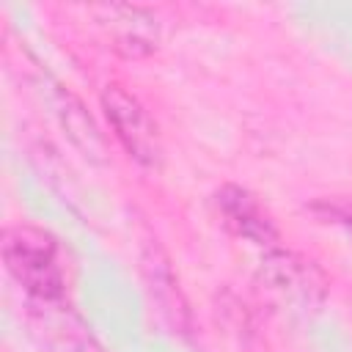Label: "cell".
<instances>
[{"instance_id": "1", "label": "cell", "mask_w": 352, "mask_h": 352, "mask_svg": "<svg viewBox=\"0 0 352 352\" xmlns=\"http://www.w3.org/2000/svg\"><path fill=\"white\" fill-rule=\"evenodd\" d=\"M3 261L11 278L30 294L33 302H60L66 292L58 261V242L36 226H11L3 231Z\"/></svg>"}, {"instance_id": "2", "label": "cell", "mask_w": 352, "mask_h": 352, "mask_svg": "<svg viewBox=\"0 0 352 352\" xmlns=\"http://www.w3.org/2000/svg\"><path fill=\"white\" fill-rule=\"evenodd\" d=\"M102 110L116 138L126 148V154L143 165H154L160 160V138L151 116L124 85L110 82L102 91Z\"/></svg>"}, {"instance_id": "3", "label": "cell", "mask_w": 352, "mask_h": 352, "mask_svg": "<svg viewBox=\"0 0 352 352\" xmlns=\"http://www.w3.org/2000/svg\"><path fill=\"white\" fill-rule=\"evenodd\" d=\"M258 278L278 294L297 300L302 305L322 302L327 294V278L316 267V261H311L294 250H283V248L267 250V256L261 258Z\"/></svg>"}, {"instance_id": "4", "label": "cell", "mask_w": 352, "mask_h": 352, "mask_svg": "<svg viewBox=\"0 0 352 352\" xmlns=\"http://www.w3.org/2000/svg\"><path fill=\"white\" fill-rule=\"evenodd\" d=\"M214 209L220 214V223L239 239L253 242L264 250L278 248L280 234L272 223V217L267 214V209L261 206V201L236 184H223L214 192Z\"/></svg>"}, {"instance_id": "5", "label": "cell", "mask_w": 352, "mask_h": 352, "mask_svg": "<svg viewBox=\"0 0 352 352\" xmlns=\"http://www.w3.org/2000/svg\"><path fill=\"white\" fill-rule=\"evenodd\" d=\"M33 308H38V333L47 341L50 352H102L96 346V341L91 338V333L85 330V324L72 316L69 311L63 314V300L60 302H33Z\"/></svg>"}, {"instance_id": "6", "label": "cell", "mask_w": 352, "mask_h": 352, "mask_svg": "<svg viewBox=\"0 0 352 352\" xmlns=\"http://www.w3.org/2000/svg\"><path fill=\"white\" fill-rule=\"evenodd\" d=\"M143 270H146V280L151 289V297L157 300L160 311L165 314V319L176 327V330H187L190 327V314H187V302L179 292V283L173 278V270L168 264V258L162 256V250L154 245L146 256H143Z\"/></svg>"}, {"instance_id": "7", "label": "cell", "mask_w": 352, "mask_h": 352, "mask_svg": "<svg viewBox=\"0 0 352 352\" xmlns=\"http://www.w3.org/2000/svg\"><path fill=\"white\" fill-rule=\"evenodd\" d=\"M116 28V50L129 58L146 55L157 47V19L140 6H107L102 8Z\"/></svg>"}, {"instance_id": "8", "label": "cell", "mask_w": 352, "mask_h": 352, "mask_svg": "<svg viewBox=\"0 0 352 352\" xmlns=\"http://www.w3.org/2000/svg\"><path fill=\"white\" fill-rule=\"evenodd\" d=\"M308 212L322 223H333L352 236V201L346 198H316L308 204Z\"/></svg>"}]
</instances>
